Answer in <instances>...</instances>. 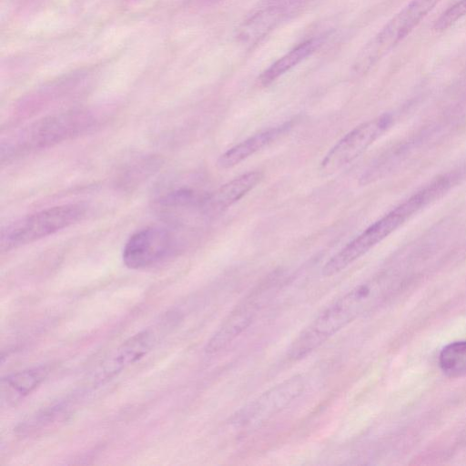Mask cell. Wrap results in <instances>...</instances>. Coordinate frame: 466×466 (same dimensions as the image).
I'll list each match as a JSON object with an SVG mask.
<instances>
[{"mask_svg":"<svg viewBox=\"0 0 466 466\" xmlns=\"http://www.w3.org/2000/svg\"><path fill=\"white\" fill-rule=\"evenodd\" d=\"M385 291L383 284L371 281L342 295L299 335L289 348V358L300 360L314 351L342 328L379 304Z\"/></svg>","mask_w":466,"mask_h":466,"instance_id":"1","label":"cell"},{"mask_svg":"<svg viewBox=\"0 0 466 466\" xmlns=\"http://www.w3.org/2000/svg\"><path fill=\"white\" fill-rule=\"evenodd\" d=\"M443 186L438 180L431 181L401 204L394 208L331 257L322 268V274L330 277L342 271L362 257L373 247L393 233L406 220L424 207L441 198Z\"/></svg>","mask_w":466,"mask_h":466,"instance_id":"2","label":"cell"},{"mask_svg":"<svg viewBox=\"0 0 466 466\" xmlns=\"http://www.w3.org/2000/svg\"><path fill=\"white\" fill-rule=\"evenodd\" d=\"M85 112H66L40 118L9 135L1 143V161H10L78 136L93 126Z\"/></svg>","mask_w":466,"mask_h":466,"instance_id":"3","label":"cell"},{"mask_svg":"<svg viewBox=\"0 0 466 466\" xmlns=\"http://www.w3.org/2000/svg\"><path fill=\"white\" fill-rule=\"evenodd\" d=\"M86 208L82 204H64L20 218L1 229L2 251L35 242L80 221Z\"/></svg>","mask_w":466,"mask_h":466,"instance_id":"4","label":"cell"},{"mask_svg":"<svg viewBox=\"0 0 466 466\" xmlns=\"http://www.w3.org/2000/svg\"><path fill=\"white\" fill-rule=\"evenodd\" d=\"M441 0H411L361 49L354 62L364 72L405 38Z\"/></svg>","mask_w":466,"mask_h":466,"instance_id":"5","label":"cell"},{"mask_svg":"<svg viewBox=\"0 0 466 466\" xmlns=\"http://www.w3.org/2000/svg\"><path fill=\"white\" fill-rule=\"evenodd\" d=\"M392 120L390 114H383L354 127L324 157L321 172L331 175L351 163L390 128Z\"/></svg>","mask_w":466,"mask_h":466,"instance_id":"6","label":"cell"},{"mask_svg":"<svg viewBox=\"0 0 466 466\" xmlns=\"http://www.w3.org/2000/svg\"><path fill=\"white\" fill-rule=\"evenodd\" d=\"M305 386V380L301 375L287 379L241 408L233 416L232 423L246 428L259 427L299 397Z\"/></svg>","mask_w":466,"mask_h":466,"instance_id":"7","label":"cell"},{"mask_svg":"<svg viewBox=\"0 0 466 466\" xmlns=\"http://www.w3.org/2000/svg\"><path fill=\"white\" fill-rule=\"evenodd\" d=\"M177 240L171 230L147 227L134 233L123 248V262L128 268L140 269L166 258L175 250Z\"/></svg>","mask_w":466,"mask_h":466,"instance_id":"8","label":"cell"},{"mask_svg":"<svg viewBox=\"0 0 466 466\" xmlns=\"http://www.w3.org/2000/svg\"><path fill=\"white\" fill-rule=\"evenodd\" d=\"M268 298L266 289H258L243 299L209 339L205 351L208 354H214L227 348L253 322Z\"/></svg>","mask_w":466,"mask_h":466,"instance_id":"9","label":"cell"},{"mask_svg":"<svg viewBox=\"0 0 466 466\" xmlns=\"http://www.w3.org/2000/svg\"><path fill=\"white\" fill-rule=\"evenodd\" d=\"M307 0H267L241 25L238 35L244 41H256L281 22L294 15Z\"/></svg>","mask_w":466,"mask_h":466,"instance_id":"10","label":"cell"},{"mask_svg":"<svg viewBox=\"0 0 466 466\" xmlns=\"http://www.w3.org/2000/svg\"><path fill=\"white\" fill-rule=\"evenodd\" d=\"M158 329L147 328L123 342L102 363L96 374L97 382L108 380L143 358L154 347L158 339Z\"/></svg>","mask_w":466,"mask_h":466,"instance_id":"11","label":"cell"},{"mask_svg":"<svg viewBox=\"0 0 466 466\" xmlns=\"http://www.w3.org/2000/svg\"><path fill=\"white\" fill-rule=\"evenodd\" d=\"M262 177L261 172L252 171L233 178L206 196L201 203V209L208 214L220 213L252 190Z\"/></svg>","mask_w":466,"mask_h":466,"instance_id":"12","label":"cell"},{"mask_svg":"<svg viewBox=\"0 0 466 466\" xmlns=\"http://www.w3.org/2000/svg\"><path fill=\"white\" fill-rule=\"evenodd\" d=\"M289 128L290 124L285 123L253 135L223 153L218 159V167L228 169L238 165L284 135Z\"/></svg>","mask_w":466,"mask_h":466,"instance_id":"13","label":"cell"},{"mask_svg":"<svg viewBox=\"0 0 466 466\" xmlns=\"http://www.w3.org/2000/svg\"><path fill=\"white\" fill-rule=\"evenodd\" d=\"M44 366L35 367L5 376L1 380L2 403L13 404L31 393L47 375Z\"/></svg>","mask_w":466,"mask_h":466,"instance_id":"14","label":"cell"},{"mask_svg":"<svg viewBox=\"0 0 466 466\" xmlns=\"http://www.w3.org/2000/svg\"><path fill=\"white\" fill-rule=\"evenodd\" d=\"M319 44V39L311 38L298 45L261 74L259 77L261 85L271 84L312 54Z\"/></svg>","mask_w":466,"mask_h":466,"instance_id":"15","label":"cell"},{"mask_svg":"<svg viewBox=\"0 0 466 466\" xmlns=\"http://www.w3.org/2000/svg\"><path fill=\"white\" fill-rule=\"evenodd\" d=\"M442 372L451 378L466 376V340L446 345L439 355Z\"/></svg>","mask_w":466,"mask_h":466,"instance_id":"16","label":"cell"},{"mask_svg":"<svg viewBox=\"0 0 466 466\" xmlns=\"http://www.w3.org/2000/svg\"><path fill=\"white\" fill-rule=\"evenodd\" d=\"M466 15V0H460L446 9L435 21L434 29L443 31Z\"/></svg>","mask_w":466,"mask_h":466,"instance_id":"17","label":"cell"}]
</instances>
